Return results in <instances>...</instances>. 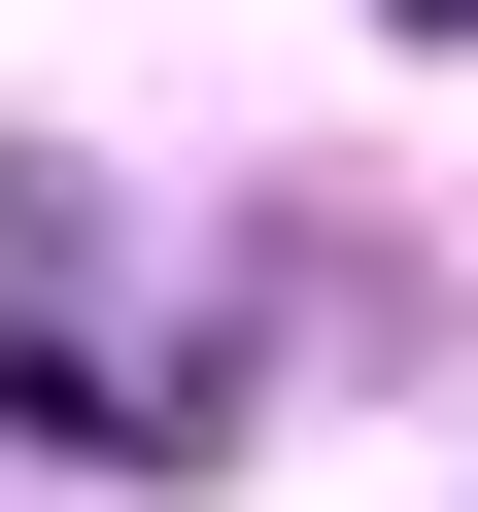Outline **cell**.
I'll use <instances>...</instances> for the list:
<instances>
[{
	"mask_svg": "<svg viewBox=\"0 0 478 512\" xmlns=\"http://www.w3.org/2000/svg\"><path fill=\"white\" fill-rule=\"evenodd\" d=\"M0 410L35 444H205V308H103V205L0 171Z\"/></svg>",
	"mask_w": 478,
	"mask_h": 512,
	"instance_id": "obj_1",
	"label": "cell"
},
{
	"mask_svg": "<svg viewBox=\"0 0 478 512\" xmlns=\"http://www.w3.org/2000/svg\"><path fill=\"white\" fill-rule=\"evenodd\" d=\"M410 35H478V0H410Z\"/></svg>",
	"mask_w": 478,
	"mask_h": 512,
	"instance_id": "obj_2",
	"label": "cell"
}]
</instances>
